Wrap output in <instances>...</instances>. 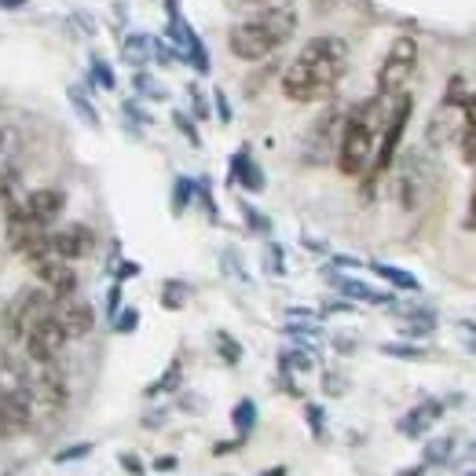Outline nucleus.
Segmentation results:
<instances>
[{"mask_svg":"<svg viewBox=\"0 0 476 476\" xmlns=\"http://www.w3.org/2000/svg\"><path fill=\"white\" fill-rule=\"evenodd\" d=\"M348 70V44L341 37H312L282 70V96L290 103L330 99Z\"/></svg>","mask_w":476,"mask_h":476,"instance_id":"f257e3e1","label":"nucleus"},{"mask_svg":"<svg viewBox=\"0 0 476 476\" xmlns=\"http://www.w3.org/2000/svg\"><path fill=\"white\" fill-rule=\"evenodd\" d=\"M389 107L385 99H363L352 110H345V125H341V139H337V169L345 176H367L377 155V139L385 129V117H389Z\"/></svg>","mask_w":476,"mask_h":476,"instance_id":"f03ea898","label":"nucleus"},{"mask_svg":"<svg viewBox=\"0 0 476 476\" xmlns=\"http://www.w3.org/2000/svg\"><path fill=\"white\" fill-rule=\"evenodd\" d=\"M293 34H297V12L290 4H267L227 29V48L234 59L260 63V59L275 55Z\"/></svg>","mask_w":476,"mask_h":476,"instance_id":"7ed1b4c3","label":"nucleus"},{"mask_svg":"<svg viewBox=\"0 0 476 476\" xmlns=\"http://www.w3.org/2000/svg\"><path fill=\"white\" fill-rule=\"evenodd\" d=\"M414 70H418V41H414L410 34H400L389 52H385L381 59V70H377V99L393 103L396 96L407 92V84L414 77Z\"/></svg>","mask_w":476,"mask_h":476,"instance_id":"20e7f679","label":"nucleus"},{"mask_svg":"<svg viewBox=\"0 0 476 476\" xmlns=\"http://www.w3.org/2000/svg\"><path fill=\"white\" fill-rule=\"evenodd\" d=\"M436 191V169L425 158V151H407L396 165V198L407 213L422 210Z\"/></svg>","mask_w":476,"mask_h":476,"instance_id":"39448f33","label":"nucleus"},{"mask_svg":"<svg viewBox=\"0 0 476 476\" xmlns=\"http://www.w3.org/2000/svg\"><path fill=\"white\" fill-rule=\"evenodd\" d=\"M29 396H34L37 414H63V407L70 400V381H67L63 363L48 360V363L29 367Z\"/></svg>","mask_w":476,"mask_h":476,"instance_id":"423d86ee","label":"nucleus"},{"mask_svg":"<svg viewBox=\"0 0 476 476\" xmlns=\"http://www.w3.org/2000/svg\"><path fill=\"white\" fill-rule=\"evenodd\" d=\"M341 125H345V110L341 107H326L308 136H305V147H301V162L305 165H326L337 158V139H341Z\"/></svg>","mask_w":476,"mask_h":476,"instance_id":"0eeeda50","label":"nucleus"},{"mask_svg":"<svg viewBox=\"0 0 476 476\" xmlns=\"http://www.w3.org/2000/svg\"><path fill=\"white\" fill-rule=\"evenodd\" d=\"M410 114H414V99L403 92L393 99L389 107V117H385V129H381V139H377V155H374V165H370V180L381 172H389L393 162H396V151H400V143H403V132H407V122H410Z\"/></svg>","mask_w":476,"mask_h":476,"instance_id":"6e6552de","label":"nucleus"},{"mask_svg":"<svg viewBox=\"0 0 476 476\" xmlns=\"http://www.w3.org/2000/svg\"><path fill=\"white\" fill-rule=\"evenodd\" d=\"M165 12H169V29H165V41L172 44V52L191 63L198 74H210V52H205L202 37L194 34V26L180 15V4L176 0H165Z\"/></svg>","mask_w":476,"mask_h":476,"instance_id":"1a4fd4ad","label":"nucleus"},{"mask_svg":"<svg viewBox=\"0 0 476 476\" xmlns=\"http://www.w3.org/2000/svg\"><path fill=\"white\" fill-rule=\"evenodd\" d=\"M52 305H55V301L48 297L44 286H29V290H22V293L15 297V301L4 308V334L22 341V334H26L41 315H48Z\"/></svg>","mask_w":476,"mask_h":476,"instance_id":"9d476101","label":"nucleus"},{"mask_svg":"<svg viewBox=\"0 0 476 476\" xmlns=\"http://www.w3.org/2000/svg\"><path fill=\"white\" fill-rule=\"evenodd\" d=\"M63 210H67V194L59 187H37V191L15 198L12 205H4V213L26 217V220H34L41 227H52L59 217H63Z\"/></svg>","mask_w":476,"mask_h":476,"instance_id":"9b49d317","label":"nucleus"},{"mask_svg":"<svg viewBox=\"0 0 476 476\" xmlns=\"http://www.w3.org/2000/svg\"><path fill=\"white\" fill-rule=\"evenodd\" d=\"M22 348L29 355V363H48V360H59V352L67 348V334L63 326L55 322V315H41L29 330L22 334Z\"/></svg>","mask_w":476,"mask_h":476,"instance_id":"f8f14e48","label":"nucleus"},{"mask_svg":"<svg viewBox=\"0 0 476 476\" xmlns=\"http://www.w3.org/2000/svg\"><path fill=\"white\" fill-rule=\"evenodd\" d=\"M37 272L41 286L48 290L52 301H63V297H74L77 293V272H74V264L63 260V257H55V253H44L41 260L29 264Z\"/></svg>","mask_w":476,"mask_h":476,"instance_id":"ddd939ff","label":"nucleus"},{"mask_svg":"<svg viewBox=\"0 0 476 476\" xmlns=\"http://www.w3.org/2000/svg\"><path fill=\"white\" fill-rule=\"evenodd\" d=\"M96 250V231L88 224H67V227H52L48 231V253L63 257V260H84Z\"/></svg>","mask_w":476,"mask_h":476,"instance_id":"4468645a","label":"nucleus"},{"mask_svg":"<svg viewBox=\"0 0 476 476\" xmlns=\"http://www.w3.org/2000/svg\"><path fill=\"white\" fill-rule=\"evenodd\" d=\"M52 315H55L59 326H63L67 341L88 337V334H92V326H96V308L88 305V301H81L77 293L74 297H63V301H55L52 305Z\"/></svg>","mask_w":476,"mask_h":476,"instance_id":"2eb2a0df","label":"nucleus"},{"mask_svg":"<svg viewBox=\"0 0 476 476\" xmlns=\"http://www.w3.org/2000/svg\"><path fill=\"white\" fill-rule=\"evenodd\" d=\"M0 400L34 410V396H29V367L19 363V360H12V355L0 360Z\"/></svg>","mask_w":476,"mask_h":476,"instance_id":"dca6fc26","label":"nucleus"},{"mask_svg":"<svg viewBox=\"0 0 476 476\" xmlns=\"http://www.w3.org/2000/svg\"><path fill=\"white\" fill-rule=\"evenodd\" d=\"M227 180L231 184H238L242 191H250V194H260L264 187H267V176H264V169L253 162V155H250V147H238V151L231 155V169H227Z\"/></svg>","mask_w":476,"mask_h":476,"instance_id":"f3484780","label":"nucleus"},{"mask_svg":"<svg viewBox=\"0 0 476 476\" xmlns=\"http://www.w3.org/2000/svg\"><path fill=\"white\" fill-rule=\"evenodd\" d=\"M440 418H443V403H440V400H422L418 407H410L403 418L396 422V429H400V436H407V440H422Z\"/></svg>","mask_w":476,"mask_h":476,"instance_id":"a211bd4d","label":"nucleus"},{"mask_svg":"<svg viewBox=\"0 0 476 476\" xmlns=\"http://www.w3.org/2000/svg\"><path fill=\"white\" fill-rule=\"evenodd\" d=\"M334 286L345 301H360V305H396V297L389 290H374L360 279H348V275H334Z\"/></svg>","mask_w":476,"mask_h":476,"instance_id":"6ab92c4d","label":"nucleus"},{"mask_svg":"<svg viewBox=\"0 0 476 476\" xmlns=\"http://www.w3.org/2000/svg\"><path fill=\"white\" fill-rule=\"evenodd\" d=\"M458 151L465 165H476V92L462 99V129H458Z\"/></svg>","mask_w":476,"mask_h":476,"instance_id":"aec40b11","label":"nucleus"},{"mask_svg":"<svg viewBox=\"0 0 476 476\" xmlns=\"http://www.w3.org/2000/svg\"><path fill=\"white\" fill-rule=\"evenodd\" d=\"M370 272H374L377 279H385V282H389L393 290H403V293H422L418 275L403 272V267H396V264H381V260H374V264H370Z\"/></svg>","mask_w":476,"mask_h":476,"instance_id":"412c9836","label":"nucleus"},{"mask_svg":"<svg viewBox=\"0 0 476 476\" xmlns=\"http://www.w3.org/2000/svg\"><path fill=\"white\" fill-rule=\"evenodd\" d=\"M122 55H125V63L136 67V70L147 67V63L155 59V52H151V37H147V34H129L125 44H122Z\"/></svg>","mask_w":476,"mask_h":476,"instance_id":"4be33fe9","label":"nucleus"},{"mask_svg":"<svg viewBox=\"0 0 476 476\" xmlns=\"http://www.w3.org/2000/svg\"><path fill=\"white\" fill-rule=\"evenodd\" d=\"M231 425L238 432V440H250V432L257 429V403L246 396V400H238L231 407Z\"/></svg>","mask_w":476,"mask_h":476,"instance_id":"5701e85b","label":"nucleus"},{"mask_svg":"<svg viewBox=\"0 0 476 476\" xmlns=\"http://www.w3.org/2000/svg\"><path fill=\"white\" fill-rule=\"evenodd\" d=\"M67 99H70L74 114L81 117V122H84L88 129H99V114H96L92 99H88V92H84V88H81V84H70V88H67Z\"/></svg>","mask_w":476,"mask_h":476,"instance_id":"b1692460","label":"nucleus"},{"mask_svg":"<svg viewBox=\"0 0 476 476\" xmlns=\"http://www.w3.org/2000/svg\"><path fill=\"white\" fill-rule=\"evenodd\" d=\"M180 377H184V363H180V360H172V363L165 367V374H162L155 385H147V400L165 396V393H176V389H180Z\"/></svg>","mask_w":476,"mask_h":476,"instance_id":"393cba45","label":"nucleus"},{"mask_svg":"<svg viewBox=\"0 0 476 476\" xmlns=\"http://www.w3.org/2000/svg\"><path fill=\"white\" fill-rule=\"evenodd\" d=\"M312 367H315V360H312L308 348H286V352H279V370L282 374H308Z\"/></svg>","mask_w":476,"mask_h":476,"instance_id":"a878e982","label":"nucleus"},{"mask_svg":"<svg viewBox=\"0 0 476 476\" xmlns=\"http://www.w3.org/2000/svg\"><path fill=\"white\" fill-rule=\"evenodd\" d=\"M187 301H191V286H187L184 279H169V282L162 286V308H165V312H180Z\"/></svg>","mask_w":476,"mask_h":476,"instance_id":"bb28decb","label":"nucleus"},{"mask_svg":"<svg viewBox=\"0 0 476 476\" xmlns=\"http://www.w3.org/2000/svg\"><path fill=\"white\" fill-rule=\"evenodd\" d=\"M191 202H194V180L191 176H176L172 180V217H184Z\"/></svg>","mask_w":476,"mask_h":476,"instance_id":"cd10ccee","label":"nucleus"},{"mask_svg":"<svg viewBox=\"0 0 476 476\" xmlns=\"http://www.w3.org/2000/svg\"><path fill=\"white\" fill-rule=\"evenodd\" d=\"M19 176H22V172H19L15 162H0V205H12V202L19 198V194H15V191H19Z\"/></svg>","mask_w":476,"mask_h":476,"instance_id":"c85d7f7f","label":"nucleus"},{"mask_svg":"<svg viewBox=\"0 0 476 476\" xmlns=\"http://www.w3.org/2000/svg\"><path fill=\"white\" fill-rule=\"evenodd\" d=\"M451 455H455V436H440V440H432L429 448H425L422 465H425V469H429V465H448Z\"/></svg>","mask_w":476,"mask_h":476,"instance_id":"c756f323","label":"nucleus"},{"mask_svg":"<svg viewBox=\"0 0 476 476\" xmlns=\"http://www.w3.org/2000/svg\"><path fill=\"white\" fill-rule=\"evenodd\" d=\"M88 70H92V84H99V88H103V92H114V88H117V77H114V67L107 63V59H103V55H92V59H88Z\"/></svg>","mask_w":476,"mask_h":476,"instance_id":"7c9ffc66","label":"nucleus"},{"mask_svg":"<svg viewBox=\"0 0 476 476\" xmlns=\"http://www.w3.org/2000/svg\"><path fill=\"white\" fill-rule=\"evenodd\" d=\"M194 198L202 202V210H205V217H210V224H217V220H220V210H217V202H213V184H210V176L194 180Z\"/></svg>","mask_w":476,"mask_h":476,"instance_id":"2f4dec72","label":"nucleus"},{"mask_svg":"<svg viewBox=\"0 0 476 476\" xmlns=\"http://www.w3.org/2000/svg\"><path fill=\"white\" fill-rule=\"evenodd\" d=\"M385 355H393V360H425V348L422 345H410V341H389V345H381Z\"/></svg>","mask_w":476,"mask_h":476,"instance_id":"473e14b6","label":"nucleus"},{"mask_svg":"<svg viewBox=\"0 0 476 476\" xmlns=\"http://www.w3.org/2000/svg\"><path fill=\"white\" fill-rule=\"evenodd\" d=\"M217 352H220V360H224L227 367H238V363H242V345H238L227 330L217 334Z\"/></svg>","mask_w":476,"mask_h":476,"instance_id":"72a5a7b5","label":"nucleus"},{"mask_svg":"<svg viewBox=\"0 0 476 476\" xmlns=\"http://www.w3.org/2000/svg\"><path fill=\"white\" fill-rule=\"evenodd\" d=\"M238 210H242V220H246V227L253 231V234H272V220H267L260 210H253V205L250 202H238Z\"/></svg>","mask_w":476,"mask_h":476,"instance_id":"f704fd0d","label":"nucleus"},{"mask_svg":"<svg viewBox=\"0 0 476 476\" xmlns=\"http://www.w3.org/2000/svg\"><path fill=\"white\" fill-rule=\"evenodd\" d=\"M96 448H92V443H70V448H63V451H55V465H70V462H81V458H88V455H92Z\"/></svg>","mask_w":476,"mask_h":476,"instance_id":"c9c22d12","label":"nucleus"},{"mask_svg":"<svg viewBox=\"0 0 476 476\" xmlns=\"http://www.w3.org/2000/svg\"><path fill=\"white\" fill-rule=\"evenodd\" d=\"M132 84H136V92L147 96V99H165V88H162L158 81H151V74H143V70H139V74L132 77Z\"/></svg>","mask_w":476,"mask_h":476,"instance_id":"e433bc0d","label":"nucleus"},{"mask_svg":"<svg viewBox=\"0 0 476 476\" xmlns=\"http://www.w3.org/2000/svg\"><path fill=\"white\" fill-rule=\"evenodd\" d=\"M110 326H114V334H132L136 326H139V312L136 308H122V312L110 319Z\"/></svg>","mask_w":476,"mask_h":476,"instance_id":"4c0bfd02","label":"nucleus"},{"mask_svg":"<svg viewBox=\"0 0 476 476\" xmlns=\"http://www.w3.org/2000/svg\"><path fill=\"white\" fill-rule=\"evenodd\" d=\"M172 125H176V129H180V132H184V139H187L191 147H202V136H198L194 122H191V117H187L184 110H172Z\"/></svg>","mask_w":476,"mask_h":476,"instance_id":"58836bf2","label":"nucleus"},{"mask_svg":"<svg viewBox=\"0 0 476 476\" xmlns=\"http://www.w3.org/2000/svg\"><path fill=\"white\" fill-rule=\"evenodd\" d=\"M305 422L312 425V436H315V440L326 436V410H322L319 403H308V407H305Z\"/></svg>","mask_w":476,"mask_h":476,"instance_id":"ea45409f","label":"nucleus"},{"mask_svg":"<svg viewBox=\"0 0 476 476\" xmlns=\"http://www.w3.org/2000/svg\"><path fill=\"white\" fill-rule=\"evenodd\" d=\"M264 257H267V272H272V275H282V272H286V260H282L286 253H282V246L267 242V253H264Z\"/></svg>","mask_w":476,"mask_h":476,"instance_id":"a19ab883","label":"nucleus"},{"mask_svg":"<svg viewBox=\"0 0 476 476\" xmlns=\"http://www.w3.org/2000/svg\"><path fill=\"white\" fill-rule=\"evenodd\" d=\"M136 275H139V264L136 260H117L114 264V282H129Z\"/></svg>","mask_w":476,"mask_h":476,"instance_id":"79ce46f5","label":"nucleus"},{"mask_svg":"<svg viewBox=\"0 0 476 476\" xmlns=\"http://www.w3.org/2000/svg\"><path fill=\"white\" fill-rule=\"evenodd\" d=\"M224 272H231L238 282H250V275L242 272V264H238V253L234 250H224Z\"/></svg>","mask_w":476,"mask_h":476,"instance_id":"37998d69","label":"nucleus"},{"mask_svg":"<svg viewBox=\"0 0 476 476\" xmlns=\"http://www.w3.org/2000/svg\"><path fill=\"white\" fill-rule=\"evenodd\" d=\"M117 462H122V469H125L129 476H143V472H147V465H143L139 455H132V451H122V455H117Z\"/></svg>","mask_w":476,"mask_h":476,"instance_id":"c03bdc74","label":"nucleus"},{"mask_svg":"<svg viewBox=\"0 0 476 476\" xmlns=\"http://www.w3.org/2000/svg\"><path fill=\"white\" fill-rule=\"evenodd\" d=\"M117 312H122V282H114L107 290V319H114Z\"/></svg>","mask_w":476,"mask_h":476,"instance_id":"a18cd8bd","label":"nucleus"},{"mask_svg":"<svg viewBox=\"0 0 476 476\" xmlns=\"http://www.w3.org/2000/svg\"><path fill=\"white\" fill-rule=\"evenodd\" d=\"M187 96H191V110H194V117H210V103H205V96L198 92V84L187 88Z\"/></svg>","mask_w":476,"mask_h":476,"instance_id":"49530a36","label":"nucleus"},{"mask_svg":"<svg viewBox=\"0 0 476 476\" xmlns=\"http://www.w3.org/2000/svg\"><path fill=\"white\" fill-rule=\"evenodd\" d=\"M125 117H132V122H139V125H151V114H147L136 99H129V103H125Z\"/></svg>","mask_w":476,"mask_h":476,"instance_id":"de8ad7c7","label":"nucleus"},{"mask_svg":"<svg viewBox=\"0 0 476 476\" xmlns=\"http://www.w3.org/2000/svg\"><path fill=\"white\" fill-rule=\"evenodd\" d=\"M213 103H217V117H220L224 125H231V103H227V96L220 92V88H217V92H213Z\"/></svg>","mask_w":476,"mask_h":476,"instance_id":"09e8293b","label":"nucleus"},{"mask_svg":"<svg viewBox=\"0 0 476 476\" xmlns=\"http://www.w3.org/2000/svg\"><path fill=\"white\" fill-rule=\"evenodd\" d=\"M322 385H326V393H330V396H341V393H345V381H341L337 374H326Z\"/></svg>","mask_w":476,"mask_h":476,"instance_id":"8fccbe9b","label":"nucleus"},{"mask_svg":"<svg viewBox=\"0 0 476 476\" xmlns=\"http://www.w3.org/2000/svg\"><path fill=\"white\" fill-rule=\"evenodd\" d=\"M176 465H180V462H176V455H162V458H155V469H158V472H176Z\"/></svg>","mask_w":476,"mask_h":476,"instance_id":"3c124183","label":"nucleus"},{"mask_svg":"<svg viewBox=\"0 0 476 476\" xmlns=\"http://www.w3.org/2000/svg\"><path fill=\"white\" fill-rule=\"evenodd\" d=\"M465 227L476 231V184H472V198H469V213H465Z\"/></svg>","mask_w":476,"mask_h":476,"instance_id":"603ef678","label":"nucleus"},{"mask_svg":"<svg viewBox=\"0 0 476 476\" xmlns=\"http://www.w3.org/2000/svg\"><path fill=\"white\" fill-rule=\"evenodd\" d=\"M242 443H246V440H231V443H217V448H213V455H227V451H234V448H242Z\"/></svg>","mask_w":476,"mask_h":476,"instance_id":"864d4df0","label":"nucleus"},{"mask_svg":"<svg viewBox=\"0 0 476 476\" xmlns=\"http://www.w3.org/2000/svg\"><path fill=\"white\" fill-rule=\"evenodd\" d=\"M334 267H360L355 257H334Z\"/></svg>","mask_w":476,"mask_h":476,"instance_id":"5fc2aeb1","label":"nucleus"},{"mask_svg":"<svg viewBox=\"0 0 476 476\" xmlns=\"http://www.w3.org/2000/svg\"><path fill=\"white\" fill-rule=\"evenodd\" d=\"M286 472H290V469H286V465H275V469H264V472H260V476H286Z\"/></svg>","mask_w":476,"mask_h":476,"instance_id":"6e6d98bb","label":"nucleus"},{"mask_svg":"<svg viewBox=\"0 0 476 476\" xmlns=\"http://www.w3.org/2000/svg\"><path fill=\"white\" fill-rule=\"evenodd\" d=\"M19 4H26V0H0V8H19Z\"/></svg>","mask_w":476,"mask_h":476,"instance_id":"4d7b16f0","label":"nucleus"},{"mask_svg":"<svg viewBox=\"0 0 476 476\" xmlns=\"http://www.w3.org/2000/svg\"><path fill=\"white\" fill-rule=\"evenodd\" d=\"M312 4H315L319 12H326V8H330V4H334V0H312Z\"/></svg>","mask_w":476,"mask_h":476,"instance_id":"13d9d810","label":"nucleus"},{"mask_svg":"<svg viewBox=\"0 0 476 476\" xmlns=\"http://www.w3.org/2000/svg\"><path fill=\"white\" fill-rule=\"evenodd\" d=\"M465 476H476V469H472V472H465Z\"/></svg>","mask_w":476,"mask_h":476,"instance_id":"bf43d9fd","label":"nucleus"}]
</instances>
